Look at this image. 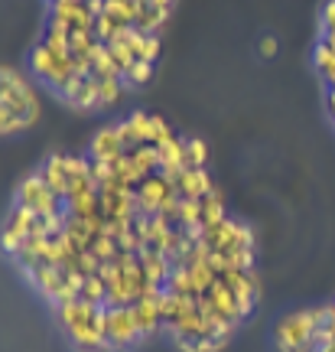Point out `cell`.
<instances>
[{"instance_id": "obj_1", "label": "cell", "mask_w": 335, "mask_h": 352, "mask_svg": "<svg viewBox=\"0 0 335 352\" xmlns=\"http://www.w3.org/2000/svg\"><path fill=\"white\" fill-rule=\"evenodd\" d=\"M39 114V98L23 72L0 65V134H13L33 124Z\"/></svg>"}, {"instance_id": "obj_2", "label": "cell", "mask_w": 335, "mask_h": 352, "mask_svg": "<svg viewBox=\"0 0 335 352\" xmlns=\"http://www.w3.org/2000/svg\"><path fill=\"white\" fill-rule=\"evenodd\" d=\"M56 316L62 323L65 336L72 340V346L85 352L104 349V303H91L75 297L69 303H59Z\"/></svg>"}, {"instance_id": "obj_3", "label": "cell", "mask_w": 335, "mask_h": 352, "mask_svg": "<svg viewBox=\"0 0 335 352\" xmlns=\"http://www.w3.org/2000/svg\"><path fill=\"white\" fill-rule=\"evenodd\" d=\"M325 307H310V310H297L286 314L277 327H273V342L280 352H312L316 349V333L323 323Z\"/></svg>"}, {"instance_id": "obj_4", "label": "cell", "mask_w": 335, "mask_h": 352, "mask_svg": "<svg viewBox=\"0 0 335 352\" xmlns=\"http://www.w3.org/2000/svg\"><path fill=\"white\" fill-rule=\"evenodd\" d=\"M16 206L33 209V212H39V215H69L65 202L52 192L49 183L39 176V170L20 179V186H16Z\"/></svg>"}, {"instance_id": "obj_5", "label": "cell", "mask_w": 335, "mask_h": 352, "mask_svg": "<svg viewBox=\"0 0 335 352\" xmlns=\"http://www.w3.org/2000/svg\"><path fill=\"white\" fill-rule=\"evenodd\" d=\"M176 199V186L173 179L163 173V170H157V173H150L147 179H140L134 186V202H137V212L143 215H157L163 212L170 202Z\"/></svg>"}, {"instance_id": "obj_6", "label": "cell", "mask_w": 335, "mask_h": 352, "mask_svg": "<svg viewBox=\"0 0 335 352\" xmlns=\"http://www.w3.org/2000/svg\"><path fill=\"white\" fill-rule=\"evenodd\" d=\"M140 340L130 307H104V349H130Z\"/></svg>"}, {"instance_id": "obj_7", "label": "cell", "mask_w": 335, "mask_h": 352, "mask_svg": "<svg viewBox=\"0 0 335 352\" xmlns=\"http://www.w3.org/2000/svg\"><path fill=\"white\" fill-rule=\"evenodd\" d=\"M130 310H134L137 329H140L143 340L153 336L157 329H166V323H163V290H147L137 303H130Z\"/></svg>"}, {"instance_id": "obj_8", "label": "cell", "mask_w": 335, "mask_h": 352, "mask_svg": "<svg viewBox=\"0 0 335 352\" xmlns=\"http://www.w3.org/2000/svg\"><path fill=\"white\" fill-rule=\"evenodd\" d=\"M124 157V147H121V127L117 121L114 124H104L91 138L88 144V160H95V164H114V160H121Z\"/></svg>"}, {"instance_id": "obj_9", "label": "cell", "mask_w": 335, "mask_h": 352, "mask_svg": "<svg viewBox=\"0 0 335 352\" xmlns=\"http://www.w3.org/2000/svg\"><path fill=\"white\" fill-rule=\"evenodd\" d=\"M170 179H173V186H176V199H202L205 192L215 189L209 170H176Z\"/></svg>"}, {"instance_id": "obj_10", "label": "cell", "mask_w": 335, "mask_h": 352, "mask_svg": "<svg viewBox=\"0 0 335 352\" xmlns=\"http://www.w3.org/2000/svg\"><path fill=\"white\" fill-rule=\"evenodd\" d=\"M312 65H316L319 78L332 88L335 85V46L325 36H319L316 39V46H312Z\"/></svg>"}, {"instance_id": "obj_11", "label": "cell", "mask_w": 335, "mask_h": 352, "mask_svg": "<svg viewBox=\"0 0 335 352\" xmlns=\"http://www.w3.org/2000/svg\"><path fill=\"white\" fill-rule=\"evenodd\" d=\"M209 147L199 138H183V170H205Z\"/></svg>"}, {"instance_id": "obj_12", "label": "cell", "mask_w": 335, "mask_h": 352, "mask_svg": "<svg viewBox=\"0 0 335 352\" xmlns=\"http://www.w3.org/2000/svg\"><path fill=\"white\" fill-rule=\"evenodd\" d=\"M323 36H335V0H325L323 3Z\"/></svg>"}, {"instance_id": "obj_13", "label": "cell", "mask_w": 335, "mask_h": 352, "mask_svg": "<svg viewBox=\"0 0 335 352\" xmlns=\"http://www.w3.org/2000/svg\"><path fill=\"white\" fill-rule=\"evenodd\" d=\"M312 352H335V346H332V342H325V346H316Z\"/></svg>"}]
</instances>
